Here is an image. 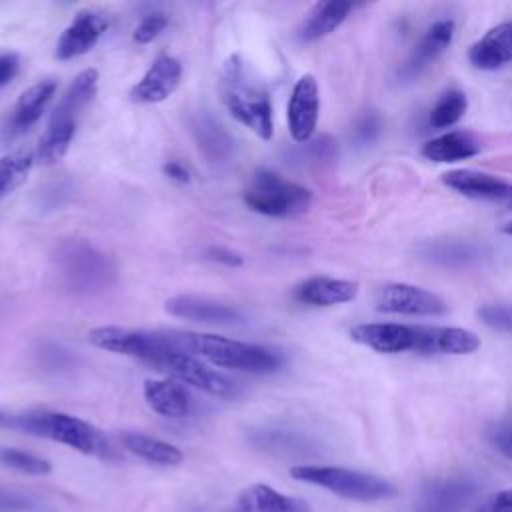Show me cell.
I'll return each mask as SVG.
<instances>
[{
	"label": "cell",
	"instance_id": "14",
	"mask_svg": "<svg viewBox=\"0 0 512 512\" xmlns=\"http://www.w3.org/2000/svg\"><path fill=\"white\" fill-rule=\"evenodd\" d=\"M164 310L170 316L202 322V324H218V326H230L244 320L242 312L236 306H230L226 302H218L204 296L194 294H178L164 302Z\"/></svg>",
	"mask_w": 512,
	"mask_h": 512
},
{
	"label": "cell",
	"instance_id": "33",
	"mask_svg": "<svg viewBox=\"0 0 512 512\" xmlns=\"http://www.w3.org/2000/svg\"><path fill=\"white\" fill-rule=\"evenodd\" d=\"M494 444H496V448H498L504 456L512 458V416L504 418V420L496 426V430H494Z\"/></svg>",
	"mask_w": 512,
	"mask_h": 512
},
{
	"label": "cell",
	"instance_id": "17",
	"mask_svg": "<svg viewBox=\"0 0 512 512\" xmlns=\"http://www.w3.org/2000/svg\"><path fill=\"white\" fill-rule=\"evenodd\" d=\"M480 348V338L458 326H418V346L420 354H450L464 356Z\"/></svg>",
	"mask_w": 512,
	"mask_h": 512
},
{
	"label": "cell",
	"instance_id": "3",
	"mask_svg": "<svg viewBox=\"0 0 512 512\" xmlns=\"http://www.w3.org/2000/svg\"><path fill=\"white\" fill-rule=\"evenodd\" d=\"M178 348L196 358H204L218 368H230L250 374H270L282 364V358L264 346L232 340L216 334L174 330Z\"/></svg>",
	"mask_w": 512,
	"mask_h": 512
},
{
	"label": "cell",
	"instance_id": "20",
	"mask_svg": "<svg viewBox=\"0 0 512 512\" xmlns=\"http://www.w3.org/2000/svg\"><path fill=\"white\" fill-rule=\"evenodd\" d=\"M146 404L164 418H184L190 414L192 398L188 390L172 378H148L144 380Z\"/></svg>",
	"mask_w": 512,
	"mask_h": 512
},
{
	"label": "cell",
	"instance_id": "11",
	"mask_svg": "<svg viewBox=\"0 0 512 512\" xmlns=\"http://www.w3.org/2000/svg\"><path fill=\"white\" fill-rule=\"evenodd\" d=\"M320 114V92L316 78L312 74H304L296 80L288 106H286V122L292 140L306 142L312 138Z\"/></svg>",
	"mask_w": 512,
	"mask_h": 512
},
{
	"label": "cell",
	"instance_id": "9",
	"mask_svg": "<svg viewBox=\"0 0 512 512\" xmlns=\"http://www.w3.org/2000/svg\"><path fill=\"white\" fill-rule=\"evenodd\" d=\"M152 366H156L158 370L172 376V380H176L180 384L194 386V388H198V390H202L210 396L232 398L238 392V386H236L234 380H230L222 372L210 368L208 364H204L196 356L180 352V350L164 354Z\"/></svg>",
	"mask_w": 512,
	"mask_h": 512
},
{
	"label": "cell",
	"instance_id": "15",
	"mask_svg": "<svg viewBox=\"0 0 512 512\" xmlns=\"http://www.w3.org/2000/svg\"><path fill=\"white\" fill-rule=\"evenodd\" d=\"M442 182L462 196L496 202L506 208H512V182H506L498 176L470 168H460L446 172L442 176Z\"/></svg>",
	"mask_w": 512,
	"mask_h": 512
},
{
	"label": "cell",
	"instance_id": "24",
	"mask_svg": "<svg viewBox=\"0 0 512 512\" xmlns=\"http://www.w3.org/2000/svg\"><path fill=\"white\" fill-rule=\"evenodd\" d=\"M480 140L464 130H452L428 140L422 146V156L432 162H458L480 154Z\"/></svg>",
	"mask_w": 512,
	"mask_h": 512
},
{
	"label": "cell",
	"instance_id": "8",
	"mask_svg": "<svg viewBox=\"0 0 512 512\" xmlns=\"http://www.w3.org/2000/svg\"><path fill=\"white\" fill-rule=\"evenodd\" d=\"M88 340L96 348L122 354V356H132L148 364H154L168 352L180 350L174 330L150 332V330H132V328H120V326H98L88 332Z\"/></svg>",
	"mask_w": 512,
	"mask_h": 512
},
{
	"label": "cell",
	"instance_id": "2",
	"mask_svg": "<svg viewBox=\"0 0 512 512\" xmlns=\"http://www.w3.org/2000/svg\"><path fill=\"white\" fill-rule=\"evenodd\" d=\"M60 286L78 296H92L108 290L118 276L110 254L84 238L62 240L52 256Z\"/></svg>",
	"mask_w": 512,
	"mask_h": 512
},
{
	"label": "cell",
	"instance_id": "13",
	"mask_svg": "<svg viewBox=\"0 0 512 512\" xmlns=\"http://www.w3.org/2000/svg\"><path fill=\"white\" fill-rule=\"evenodd\" d=\"M108 30V18L94 10H80L56 42V58L72 60L90 52Z\"/></svg>",
	"mask_w": 512,
	"mask_h": 512
},
{
	"label": "cell",
	"instance_id": "38",
	"mask_svg": "<svg viewBox=\"0 0 512 512\" xmlns=\"http://www.w3.org/2000/svg\"><path fill=\"white\" fill-rule=\"evenodd\" d=\"M18 412H6L0 410V428H10V430H18Z\"/></svg>",
	"mask_w": 512,
	"mask_h": 512
},
{
	"label": "cell",
	"instance_id": "32",
	"mask_svg": "<svg viewBox=\"0 0 512 512\" xmlns=\"http://www.w3.org/2000/svg\"><path fill=\"white\" fill-rule=\"evenodd\" d=\"M166 26H168V16L162 12H152L144 16L140 24L134 28V40L138 44H150L164 32Z\"/></svg>",
	"mask_w": 512,
	"mask_h": 512
},
{
	"label": "cell",
	"instance_id": "7",
	"mask_svg": "<svg viewBox=\"0 0 512 512\" xmlns=\"http://www.w3.org/2000/svg\"><path fill=\"white\" fill-rule=\"evenodd\" d=\"M290 476L294 480L306 482V484H316L320 488H326L328 492L346 498V500H356V502H376V500H386L396 496V486L390 484L388 480L368 474V472H358L350 468H340V466H292Z\"/></svg>",
	"mask_w": 512,
	"mask_h": 512
},
{
	"label": "cell",
	"instance_id": "28",
	"mask_svg": "<svg viewBox=\"0 0 512 512\" xmlns=\"http://www.w3.org/2000/svg\"><path fill=\"white\" fill-rule=\"evenodd\" d=\"M34 154L30 150H16L0 158V200L14 192L30 174Z\"/></svg>",
	"mask_w": 512,
	"mask_h": 512
},
{
	"label": "cell",
	"instance_id": "10",
	"mask_svg": "<svg viewBox=\"0 0 512 512\" xmlns=\"http://www.w3.org/2000/svg\"><path fill=\"white\" fill-rule=\"evenodd\" d=\"M376 308L388 314L404 316H438L446 312V302L420 286L394 282L386 284L376 294Z\"/></svg>",
	"mask_w": 512,
	"mask_h": 512
},
{
	"label": "cell",
	"instance_id": "35",
	"mask_svg": "<svg viewBox=\"0 0 512 512\" xmlns=\"http://www.w3.org/2000/svg\"><path fill=\"white\" fill-rule=\"evenodd\" d=\"M20 68V58L16 52H2L0 54V88L6 86Z\"/></svg>",
	"mask_w": 512,
	"mask_h": 512
},
{
	"label": "cell",
	"instance_id": "26",
	"mask_svg": "<svg viewBox=\"0 0 512 512\" xmlns=\"http://www.w3.org/2000/svg\"><path fill=\"white\" fill-rule=\"evenodd\" d=\"M120 444L134 456L158 464V466H178L184 460V454L178 446L164 442L160 438H152L142 432H122Z\"/></svg>",
	"mask_w": 512,
	"mask_h": 512
},
{
	"label": "cell",
	"instance_id": "39",
	"mask_svg": "<svg viewBox=\"0 0 512 512\" xmlns=\"http://www.w3.org/2000/svg\"><path fill=\"white\" fill-rule=\"evenodd\" d=\"M492 500H494L498 506L512 510V488H510V490H502V492H498Z\"/></svg>",
	"mask_w": 512,
	"mask_h": 512
},
{
	"label": "cell",
	"instance_id": "30",
	"mask_svg": "<svg viewBox=\"0 0 512 512\" xmlns=\"http://www.w3.org/2000/svg\"><path fill=\"white\" fill-rule=\"evenodd\" d=\"M474 488L466 482H444L428 492V512H452L460 508L470 496Z\"/></svg>",
	"mask_w": 512,
	"mask_h": 512
},
{
	"label": "cell",
	"instance_id": "36",
	"mask_svg": "<svg viewBox=\"0 0 512 512\" xmlns=\"http://www.w3.org/2000/svg\"><path fill=\"white\" fill-rule=\"evenodd\" d=\"M28 506L26 498L20 496L18 492L0 488V512H18Z\"/></svg>",
	"mask_w": 512,
	"mask_h": 512
},
{
	"label": "cell",
	"instance_id": "34",
	"mask_svg": "<svg viewBox=\"0 0 512 512\" xmlns=\"http://www.w3.org/2000/svg\"><path fill=\"white\" fill-rule=\"evenodd\" d=\"M206 258L212 260V262L224 264V266H232V268L240 266L244 262V258L238 252H234L230 248H224V246H210L206 250Z\"/></svg>",
	"mask_w": 512,
	"mask_h": 512
},
{
	"label": "cell",
	"instance_id": "23",
	"mask_svg": "<svg viewBox=\"0 0 512 512\" xmlns=\"http://www.w3.org/2000/svg\"><path fill=\"white\" fill-rule=\"evenodd\" d=\"M352 2H342V0H332V2H318L314 8L306 14L298 28V38L302 42H314L330 32H334L350 14Z\"/></svg>",
	"mask_w": 512,
	"mask_h": 512
},
{
	"label": "cell",
	"instance_id": "22",
	"mask_svg": "<svg viewBox=\"0 0 512 512\" xmlns=\"http://www.w3.org/2000/svg\"><path fill=\"white\" fill-rule=\"evenodd\" d=\"M240 512H312L304 498L286 496L268 484H252L238 498Z\"/></svg>",
	"mask_w": 512,
	"mask_h": 512
},
{
	"label": "cell",
	"instance_id": "12",
	"mask_svg": "<svg viewBox=\"0 0 512 512\" xmlns=\"http://www.w3.org/2000/svg\"><path fill=\"white\" fill-rule=\"evenodd\" d=\"M350 338L380 354L416 352L418 326L396 324V322H370L358 324L350 330Z\"/></svg>",
	"mask_w": 512,
	"mask_h": 512
},
{
	"label": "cell",
	"instance_id": "40",
	"mask_svg": "<svg viewBox=\"0 0 512 512\" xmlns=\"http://www.w3.org/2000/svg\"><path fill=\"white\" fill-rule=\"evenodd\" d=\"M504 232H506V234H510V236H512V222H508V224H506V226H504Z\"/></svg>",
	"mask_w": 512,
	"mask_h": 512
},
{
	"label": "cell",
	"instance_id": "37",
	"mask_svg": "<svg viewBox=\"0 0 512 512\" xmlns=\"http://www.w3.org/2000/svg\"><path fill=\"white\" fill-rule=\"evenodd\" d=\"M162 172H164L170 180H174V182H178V184L190 182V172H188V168H186L184 164L176 162V160L166 162V164L162 166Z\"/></svg>",
	"mask_w": 512,
	"mask_h": 512
},
{
	"label": "cell",
	"instance_id": "18",
	"mask_svg": "<svg viewBox=\"0 0 512 512\" xmlns=\"http://www.w3.org/2000/svg\"><path fill=\"white\" fill-rule=\"evenodd\" d=\"M54 92H56L54 80H40L32 84L28 90H24L8 116V122L4 128L6 138H14L26 132L30 126H34L44 114L46 106L50 104Z\"/></svg>",
	"mask_w": 512,
	"mask_h": 512
},
{
	"label": "cell",
	"instance_id": "21",
	"mask_svg": "<svg viewBox=\"0 0 512 512\" xmlns=\"http://www.w3.org/2000/svg\"><path fill=\"white\" fill-rule=\"evenodd\" d=\"M358 282L330 278V276H312L296 286L294 296L310 306H336L350 302L358 296Z\"/></svg>",
	"mask_w": 512,
	"mask_h": 512
},
{
	"label": "cell",
	"instance_id": "27",
	"mask_svg": "<svg viewBox=\"0 0 512 512\" xmlns=\"http://www.w3.org/2000/svg\"><path fill=\"white\" fill-rule=\"evenodd\" d=\"M456 34V24L452 20H436L426 34L422 36L420 44L414 50V56L410 60V68L418 70L426 66L428 62L436 60L454 40Z\"/></svg>",
	"mask_w": 512,
	"mask_h": 512
},
{
	"label": "cell",
	"instance_id": "31",
	"mask_svg": "<svg viewBox=\"0 0 512 512\" xmlns=\"http://www.w3.org/2000/svg\"><path fill=\"white\" fill-rule=\"evenodd\" d=\"M0 464L4 468L16 470L28 476H44L52 472V464L46 458L20 448H0Z\"/></svg>",
	"mask_w": 512,
	"mask_h": 512
},
{
	"label": "cell",
	"instance_id": "4",
	"mask_svg": "<svg viewBox=\"0 0 512 512\" xmlns=\"http://www.w3.org/2000/svg\"><path fill=\"white\" fill-rule=\"evenodd\" d=\"M96 88H98V72L94 68H84L68 84L66 92L60 96L58 104L52 110L46 130L38 140L36 154L42 164L48 166L64 158V154L68 152L74 140L78 118L94 98Z\"/></svg>",
	"mask_w": 512,
	"mask_h": 512
},
{
	"label": "cell",
	"instance_id": "6",
	"mask_svg": "<svg viewBox=\"0 0 512 512\" xmlns=\"http://www.w3.org/2000/svg\"><path fill=\"white\" fill-rule=\"evenodd\" d=\"M18 430L40 436V438H48L52 442L74 448L82 454H96V456L112 454L110 444L92 424L66 412H50V410L20 412Z\"/></svg>",
	"mask_w": 512,
	"mask_h": 512
},
{
	"label": "cell",
	"instance_id": "19",
	"mask_svg": "<svg viewBox=\"0 0 512 512\" xmlns=\"http://www.w3.org/2000/svg\"><path fill=\"white\" fill-rule=\"evenodd\" d=\"M468 60L474 68L496 70L512 62V20L490 28L480 40H476L468 52Z\"/></svg>",
	"mask_w": 512,
	"mask_h": 512
},
{
	"label": "cell",
	"instance_id": "5",
	"mask_svg": "<svg viewBox=\"0 0 512 512\" xmlns=\"http://www.w3.org/2000/svg\"><path fill=\"white\" fill-rule=\"evenodd\" d=\"M244 204L270 218H298L308 212L312 192L272 170L258 168L242 190Z\"/></svg>",
	"mask_w": 512,
	"mask_h": 512
},
{
	"label": "cell",
	"instance_id": "1",
	"mask_svg": "<svg viewBox=\"0 0 512 512\" xmlns=\"http://www.w3.org/2000/svg\"><path fill=\"white\" fill-rule=\"evenodd\" d=\"M218 92L232 118L250 128L258 138H272L274 118L270 96L240 54L226 58L220 70Z\"/></svg>",
	"mask_w": 512,
	"mask_h": 512
},
{
	"label": "cell",
	"instance_id": "25",
	"mask_svg": "<svg viewBox=\"0 0 512 512\" xmlns=\"http://www.w3.org/2000/svg\"><path fill=\"white\" fill-rule=\"evenodd\" d=\"M192 132L198 142L200 152L210 162H226L234 152V138L228 130L214 120L210 114H198L192 122Z\"/></svg>",
	"mask_w": 512,
	"mask_h": 512
},
{
	"label": "cell",
	"instance_id": "16",
	"mask_svg": "<svg viewBox=\"0 0 512 512\" xmlns=\"http://www.w3.org/2000/svg\"><path fill=\"white\" fill-rule=\"evenodd\" d=\"M182 64L170 54H160L144 76L132 86L130 98L138 104H158L164 102L180 84Z\"/></svg>",
	"mask_w": 512,
	"mask_h": 512
},
{
	"label": "cell",
	"instance_id": "29",
	"mask_svg": "<svg viewBox=\"0 0 512 512\" xmlns=\"http://www.w3.org/2000/svg\"><path fill=\"white\" fill-rule=\"evenodd\" d=\"M468 110V98L460 90L444 92L430 110V124L434 128L454 126Z\"/></svg>",
	"mask_w": 512,
	"mask_h": 512
}]
</instances>
